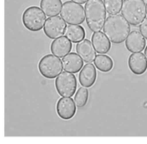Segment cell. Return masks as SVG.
<instances>
[{"instance_id": "cell-17", "label": "cell", "mask_w": 147, "mask_h": 144, "mask_svg": "<svg viewBox=\"0 0 147 144\" xmlns=\"http://www.w3.org/2000/svg\"><path fill=\"white\" fill-rule=\"evenodd\" d=\"M62 5L61 0H40V8L49 17L59 15L61 11Z\"/></svg>"}, {"instance_id": "cell-18", "label": "cell", "mask_w": 147, "mask_h": 144, "mask_svg": "<svg viewBox=\"0 0 147 144\" xmlns=\"http://www.w3.org/2000/svg\"><path fill=\"white\" fill-rule=\"evenodd\" d=\"M65 35L71 42L78 43L84 39L85 30L80 25H69L68 27H66Z\"/></svg>"}, {"instance_id": "cell-21", "label": "cell", "mask_w": 147, "mask_h": 144, "mask_svg": "<svg viewBox=\"0 0 147 144\" xmlns=\"http://www.w3.org/2000/svg\"><path fill=\"white\" fill-rule=\"evenodd\" d=\"M106 11L109 15H115L121 11L123 0H103Z\"/></svg>"}, {"instance_id": "cell-1", "label": "cell", "mask_w": 147, "mask_h": 144, "mask_svg": "<svg viewBox=\"0 0 147 144\" xmlns=\"http://www.w3.org/2000/svg\"><path fill=\"white\" fill-rule=\"evenodd\" d=\"M103 33L113 43L123 42L131 32L130 23L122 15H110L105 21Z\"/></svg>"}, {"instance_id": "cell-11", "label": "cell", "mask_w": 147, "mask_h": 144, "mask_svg": "<svg viewBox=\"0 0 147 144\" xmlns=\"http://www.w3.org/2000/svg\"><path fill=\"white\" fill-rule=\"evenodd\" d=\"M128 67L135 75H142L147 70V59L141 52L133 53L128 59Z\"/></svg>"}, {"instance_id": "cell-3", "label": "cell", "mask_w": 147, "mask_h": 144, "mask_svg": "<svg viewBox=\"0 0 147 144\" xmlns=\"http://www.w3.org/2000/svg\"><path fill=\"white\" fill-rule=\"evenodd\" d=\"M121 15L131 25L138 26L146 16V4L144 0H123Z\"/></svg>"}, {"instance_id": "cell-15", "label": "cell", "mask_w": 147, "mask_h": 144, "mask_svg": "<svg viewBox=\"0 0 147 144\" xmlns=\"http://www.w3.org/2000/svg\"><path fill=\"white\" fill-rule=\"evenodd\" d=\"M62 65L65 71L77 73L84 67V60L76 53H69L62 59Z\"/></svg>"}, {"instance_id": "cell-19", "label": "cell", "mask_w": 147, "mask_h": 144, "mask_svg": "<svg viewBox=\"0 0 147 144\" xmlns=\"http://www.w3.org/2000/svg\"><path fill=\"white\" fill-rule=\"evenodd\" d=\"M95 67L102 73H109L110 72L114 67V61L111 59V57L106 55V54H98L96 56L95 60Z\"/></svg>"}, {"instance_id": "cell-23", "label": "cell", "mask_w": 147, "mask_h": 144, "mask_svg": "<svg viewBox=\"0 0 147 144\" xmlns=\"http://www.w3.org/2000/svg\"><path fill=\"white\" fill-rule=\"evenodd\" d=\"M72 2H75L77 3H79V4H83V3H86L88 0H71Z\"/></svg>"}, {"instance_id": "cell-13", "label": "cell", "mask_w": 147, "mask_h": 144, "mask_svg": "<svg viewBox=\"0 0 147 144\" xmlns=\"http://www.w3.org/2000/svg\"><path fill=\"white\" fill-rule=\"evenodd\" d=\"M76 51L85 63H91L96 56V51L92 42L88 39H84L78 42L76 46Z\"/></svg>"}, {"instance_id": "cell-8", "label": "cell", "mask_w": 147, "mask_h": 144, "mask_svg": "<svg viewBox=\"0 0 147 144\" xmlns=\"http://www.w3.org/2000/svg\"><path fill=\"white\" fill-rule=\"evenodd\" d=\"M66 22L63 20L61 16H51L46 20L43 30L45 35L49 39H57L59 37H61L66 29Z\"/></svg>"}, {"instance_id": "cell-9", "label": "cell", "mask_w": 147, "mask_h": 144, "mask_svg": "<svg viewBox=\"0 0 147 144\" xmlns=\"http://www.w3.org/2000/svg\"><path fill=\"white\" fill-rule=\"evenodd\" d=\"M56 111H57L58 116L61 119L70 120L76 114L77 105L72 98L62 97L57 102Z\"/></svg>"}, {"instance_id": "cell-4", "label": "cell", "mask_w": 147, "mask_h": 144, "mask_svg": "<svg viewBox=\"0 0 147 144\" xmlns=\"http://www.w3.org/2000/svg\"><path fill=\"white\" fill-rule=\"evenodd\" d=\"M46 20L45 13L38 6L28 7L23 11L22 16L23 26L32 32H38L42 29Z\"/></svg>"}, {"instance_id": "cell-24", "label": "cell", "mask_w": 147, "mask_h": 144, "mask_svg": "<svg viewBox=\"0 0 147 144\" xmlns=\"http://www.w3.org/2000/svg\"><path fill=\"white\" fill-rule=\"evenodd\" d=\"M145 55H146V57L147 59V46L146 47V48H145Z\"/></svg>"}, {"instance_id": "cell-22", "label": "cell", "mask_w": 147, "mask_h": 144, "mask_svg": "<svg viewBox=\"0 0 147 144\" xmlns=\"http://www.w3.org/2000/svg\"><path fill=\"white\" fill-rule=\"evenodd\" d=\"M140 32L142 34V35L147 40V17L144 19V21L140 23Z\"/></svg>"}, {"instance_id": "cell-6", "label": "cell", "mask_w": 147, "mask_h": 144, "mask_svg": "<svg viewBox=\"0 0 147 144\" xmlns=\"http://www.w3.org/2000/svg\"><path fill=\"white\" fill-rule=\"evenodd\" d=\"M38 69L44 78L53 79L62 73L63 65L59 57L53 54H46L39 60Z\"/></svg>"}, {"instance_id": "cell-20", "label": "cell", "mask_w": 147, "mask_h": 144, "mask_svg": "<svg viewBox=\"0 0 147 144\" xmlns=\"http://www.w3.org/2000/svg\"><path fill=\"white\" fill-rule=\"evenodd\" d=\"M89 99V92L86 89V87H80L76 94H75V98H74V102L77 105L78 108L81 109L83 107H84L88 102Z\"/></svg>"}, {"instance_id": "cell-10", "label": "cell", "mask_w": 147, "mask_h": 144, "mask_svg": "<svg viewBox=\"0 0 147 144\" xmlns=\"http://www.w3.org/2000/svg\"><path fill=\"white\" fill-rule=\"evenodd\" d=\"M146 47V38L138 30L130 32L126 39V48L131 53H139L145 50Z\"/></svg>"}, {"instance_id": "cell-12", "label": "cell", "mask_w": 147, "mask_h": 144, "mask_svg": "<svg viewBox=\"0 0 147 144\" xmlns=\"http://www.w3.org/2000/svg\"><path fill=\"white\" fill-rule=\"evenodd\" d=\"M72 48V42L65 36H61L54 39L51 43L50 50L53 54L59 58H63L69 53Z\"/></svg>"}, {"instance_id": "cell-14", "label": "cell", "mask_w": 147, "mask_h": 144, "mask_svg": "<svg viewBox=\"0 0 147 144\" xmlns=\"http://www.w3.org/2000/svg\"><path fill=\"white\" fill-rule=\"evenodd\" d=\"M96 78L97 73L96 67L91 63H88L83 67L78 76L80 85L86 88L91 87L96 83Z\"/></svg>"}, {"instance_id": "cell-16", "label": "cell", "mask_w": 147, "mask_h": 144, "mask_svg": "<svg viewBox=\"0 0 147 144\" xmlns=\"http://www.w3.org/2000/svg\"><path fill=\"white\" fill-rule=\"evenodd\" d=\"M91 42L98 54H107L111 49V42L103 32H95L91 37Z\"/></svg>"}, {"instance_id": "cell-7", "label": "cell", "mask_w": 147, "mask_h": 144, "mask_svg": "<svg viewBox=\"0 0 147 144\" xmlns=\"http://www.w3.org/2000/svg\"><path fill=\"white\" fill-rule=\"evenodd\" d=\"M78 86V81L75 75L69 72H63L56 77L55 88L57 92L61 97L71 98L72 97Z\"/></svg>"}, {"instance_id": "cell-5", "label": "cell", "mask_w": 147, "mask_h": 144, "mask_svg": "<svg viewBox=\"0 0 147 144\" xmlns=\"http://www.w3.org/2000/svg\"><path fill=\"white\" fill-rule=\"evenodd\" d=\"M60 15L69 25H80L85 20L84 7L72 1H67L63 3Z\"/></svg>"}, {"instance_id": "cell-25", "label": "cell", "mask_w": 147, "mask_h": 144, "mask_svg": "<svg viewBox=\"0 0 147 144\" xmlns=\"http://www.w3.org/2000/svg\"><path fill=\"white\" fill-rule=\"evenodd\" d=\"M146 15H147V4H146Z\"/></svg>"}, {"instance_id": "cell-2", "label": "cell", "mask_w": 147, "mask_h": 144, "mask_svg": "<svg viewBox=\"0 0 147 144\" xmlns=\"http://www.w3.org/2000/svg\"><path fill=\"white\" fill-rule=\"evenodd\" d=\"M87 26L93 32L101 31L106 21V9L102 0H88L84 6Z\"/></svg>"}]
</instances>
